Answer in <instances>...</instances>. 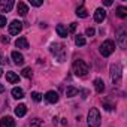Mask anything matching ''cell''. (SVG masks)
Wrapping results in <instances>:
<instances>
[{"label": "cell", "instance_id": "ac0fdd59", "mask_svg": "<svg viewBox=\"0 0 127 127\" xmlns=\"http://www.w3.org/2000/svg\"><path fill=\"white\" fill-rule=\"evenodd\" d=\"M12 97H14V99H23V97H24V90L20 88V87H15V88L12 90Z\"/></svg>", "mask_w": 127, "mask_h": 127}, {"label": "cell", "instance_id": "e0dca14e", "mask_svg": "<svg viewBox=\"0 0 127 127\" xmlns=\"http://www.w3.org/2000/svg\"><path fill=\"white\" fill-rule=\"evenodd\" d=\"M26 114H27V106H26V105L21 103V105H18V106L15 108V115H17V117H24Z\"/></svg>", "mask_w": 127, "mask_h": 127}, {"label": "cell", "instance_id": "f1b7e54d", "mask_svg": "<svg viewBox=\"0 0 127 127\" xmlns=\"http://www.w3.org/2000/svg\"><path fill=\"white\" fill-rule=\"evenodd\" d=\"M5 26H6V17L0 15V29H2V27H5Z\"/></svg>", "mask_w": 127, "mask_h": 127}, {"label": "cell", "instance_id": "7a4b0ae2", "mask_svg": "<svg viewBox=\"0 0 127 127\" xmlns=\"http://www.w3.org/2000/svg\"><path fill=\"white\" fill-rule=\"evenodd\" d=\"M88 64L84 61V60H75L73 63V72L76 76H85L88 73Z\"/></svg>", "mask_w": 127, "mask_h": 127}, {"label": "cell", "instance_id": "2e32d148", "mask_svg": "<svg viewBox=\"0 0 127 127\" xmlns=\"http://www.w3.org/2000/svg\"><path fill=\"white\" fill-rule=\"evenodd\" d=\"M94 87H96V91L97 93H103L105 91V82H103V79L96 78L94 79Z\"/></svg>", "mask_w": 127, "mask_h": 127}, {"label": "cell", "instance_id": "4fadbf2b", "mask_svg": "<svg viewBox=\"0 0 127 127\" xmlns=\"http://www.w3.org/2000/svg\"><path fill=\"white\" fill-rule=\"evenodd\" d=\"M55 32H57L58 36H61V37H67V34H69V32H67V29L64 27V24H57Z\"/></svg>", "mask_w": 127, "mask_h": 127}, {"label": "cell", "instance_id": "ffe728a7", "mask_svg": "<svg viewBox=\"0 0 127 127\" xmlns=\"http://www.w3.org/2000/svg\"><path fill=\"white\" fill-rule=\"evenodd\" d=\"M76 15L79 18H87L88 17V12H87V9L84 6H79V8H76Z\"/></svg>", "mask_w": 127, "mask_h": 127}, {"label": "cell", "instance_id": "f546056e", "mask_svg": "<svg viewBox=\"0 0 127 127\" xmlns=\"http://www.w3.org/2000/svg\"><path fill=\"white\" fill-rule=\"evenodd\" d=\"M0 40H2L3 43H9V37L8 36H2V37H0Z\"/></svg>", "mask_w": 127, "mask_h": 127}, {"label": "cell", "instance_id": "d4e9b609", "mask_svg": "<svg viewBox=\"0 0 127 127\" xmlns=\"http://www.w3.org/2000/svg\"><path fill=\"white\" fill-rule=\"evenodd\" d=\"M32 99H33L34 102H40V100H42V94L37 93V91H33V93H32Z\"/></svg>", "mask_w": 127, "mask_h": 127}, {"label": "cell", "instance_id": "9c48e42d", "mask_svg": "<svg viewBox=\"0 0 127 127\" xmlns=\"http://www.w3.org/2000/svg\"><path fill=\"white\" fill-rule=\"evenodd\" d=\"M105 18H106V11L102 9V8L96 9V12H94V20H96V23H103Z\"/></svg>", "mask_w": 127, "mask_h": 127}, {"label": "cell", "instance_id": "30bf717a", "mask_svg": "<svg viewBox=\"0 0 127 127\" xmlns=\"http://www.w3.org/2000/svg\"><path fill=\"white\" fill-rule=\"evenodd\" d=\"M15 46L20 49H29V40L26 37H18L15 40Z\"/></svg>", "mask_w": 127, "mask_h": 127}, {"label": "cell", "instance_id": "9a60e30c", "mask_svg": "<svg viewBox=\"0 0 127 127\" xmlns=\"http://www.w3.org/2000/svg\"><path fill=\"white\" fill-rule=\"evenodd\" d=\"M6 81H8L9 84H17V82L20 81V76H18L17 73H14V72H8V73H6Z\"/></svg>", "mask_w": 127, "mask_h": 127}, {"label": "cell", "instance_id": "836d02e7", "mask_svg": "<svg viewBox=\"0 0 127 127\" xmlns=\"http://www.w3.org/2000/svg\"><path fill=\"white\" fill-rule=\"evenodd\" d=\"M2 75H3V70H2V69H0V76H2Z\"/></svg>", "mask_w": 127, "mask_h": 127}, {"label": "cell", "instance_id": "5b68a950", "mask_svg": "<svg viewBox=\"0 0 127 127\" xmlns=\"http://www.w3.org/2000/svg\"><path fill=\"white\" fill-rule=\"evenodd\" d=\"M121 76H123V69L120 64H112L111 66V79L114 84H120L121 81Z\"/></svg>", "mask_w": 127, "mask_h": 127}, {"label": "cell", "instance_id": "4dcf8cb0", "mask_svg": "<svg viewBox=\"0 0 127 127\" xmlns=\"http://www.w3.org/2000/svg\"><path fill=\"white\" fill-rule=\"evenodd\" d=\"M75 30H76V23H72V24H70V29H69L67 32H75Z\"/></svg>", "mask_w": 127, "mask_h": 127}, {"label": "cell", "instance_id": "7c38bea8", "mask_svg": "<svg viewBox=\"0 0 127 127\" xmlns=\"http://www.w3.org/2000/svg\"><path fill=\"white\" fill-rule=\"evenodd\" d=\"M12 60H14V63H15V64H23V63H24V55L23 54H20L18 51H14L12 52Z\"/></svg>", "mask_w": 127, "mask_h": 127}, {"label": "cell", "instance_id": "8fae6325", "mask_svg": "<svg viewBox=\"0 0 127 127\" xmlns=\"http://www.w3.org/2000/svg\"><path fill=\"white\" fill-rule=\"evenodd\" d=\"M14 8V2L8 0V2H2L0 3V12H11V9Z\"/></svg>", "mask_w": 127, "mask_h": 127}, {"label": "cell", "instance_id": "4316f807", "mask_svg": "<svg viewBox=\"0 0 127 127\" xmlns=\"http://www.w3.org/2000/svg\"><path fill=\"white\" fill-rule=\"evenodd\" d=\"M30 5L37 8V6H42V5H43V2H42V0H30Z\"/></svg>", "mask_w": 127, "mask_h": 127}, {"label": "cell", "instance_id": "d6a6232c", "mask_svg": "<svg viewBox=\"0 0 127 127\" xmlns=\"http://www.w3.org/2000/svg\"><path fill=\"white\" fill-rule=\"evenodd\" d=\"M3 91H5V87H3L2 84H0V93H3Z\"/></svg>", "mask_w": 127, "mask_h": 127}, {"label": "cell", "instance_id": "603a6c76", "mask_svg": "<svg viewBox=\"0 0 127 127\" xmlns=\"http://www.w3.org/2000/svg\"><path fill=\"white\" fill-rule=\"evenodd\" d=\"M118 42L121 45V48H126V32H121L118 36Z\"/></svg>", "mask_w": 127, "mask_h": 127}, {"label": "cell", "instance_id": "277c9868", "mask_svg": "<svg viewBox=\"0 0 127 127\" xmlns=\"http://www.w3.org/2000/svg\"><path fill=\"white\" fill-rule=\"evenodd\" d=\"M49 51H51V54L58 57V61H64V46L61 43H51Z\"/></svg>", "mask_w": 127, "mask_h": 127}, {"label": "cell", "instance_id": "83f0119b", "mask_svg": "<svg viewBox=\"0 0 127 127\" xmlns=\"http://www.w3.org/2000/svg\"><path fill=\"white\" fill-rule=\"evenodd\" d=\"M94 33H96V30H94L93 27H88V29L85 30V34H87V36H94Z\"/></svg>", "mask_w": 127, "mask_h": 127}, {"label": "cell", "instance_id": "484cf974", "mask_svg": "<svg viewBox=\"0 0 127 127\" xmlns=\"http://www.w3.org/2000/svg\"><path fill=\"white\" fill-rule=\"evenodd\" d=\"M40 124H42V120H40V118H34V120L30 123V126H32V127H39Z\"/></svg>", "mask_w": 127, "mask_h": 127}, {"label": "cell", "instance_id": "44dd1931", "mask_svg": "<svg viewBox=\"0 0 127 127\" xmlns=\"http://www.w3.org/2000/svg\"><path fill=\"white\" fill-rule=\"evenodd\" d=\"M117 15H118L120 18H126V17H127V9H126L124 6H118V8H117Z\"/></svg>", "mask_w": 127, "mask_h": 127}, {"label": "cell", "instance_id": "cb8c5ba5", "mask_svg": "<svg viewBox=\"0 0 127 127\" xmlns=\"http://www.w3.org/2000/svg\"><path fill=\"white\" fill-rule=\"evenodd\" d=\"M21 75H23L24 78H32V76H33V72H32L30 67H24L23 72H21Z\"/></svg>", "mask_w": 127, "mask_h": 127}, {"label": "cell", "instance_id": "7402d4cb", "mask_svg": "<svg viewBox=\"0 0 127 127\" xmlns=\"http://www.w3.org/2000/svg\"><path fill=\"white\" fill-rule=\"evenodd\" d=\"M85 42H87V40H85V37H84V36H81V34H78V36L75 37V43H76L78 46H84V45H85Z\"/></svg>", "mask_w": 127, "mask_h": 127}, {"label": "cell", "instance_id": "1f68e13d", "mask_svg": "<svg viewBox=\"0 0 127 127\" xmlns=\"http://www.w3.org/2000/svg\"><path fill=\"white\" fill-rule=\"evenodd\" d=\"M103 3H105V6H111L112 5V0H105Z\"/></svg>", "mask_w": 127, "mask_h": 127}, {"label": "cell", "instance_id": "52a82bcc", "mask_svg": "<svg viewBox=\"0 0 127 127\" xmlns=\"http://www.w3.org/2000/svg\"><path fill=\"white\" fill-rule=\"evenodd\" d=\"M43 97H45V100L49 102V103H57V102H58V93H57V91H52V90L46 91V94H45Z\"/></svg>", "mask_w": 127, "mask_h": 127}, {"label": "cell", "instance_id": "d6986e66", "mask_svg": "<svg viewBox=\"0 0 127 127\" xmlns=\"http://www.w3.org/2000/svg\"><path fill=\"white\" fill-rule=\"evenodd\" d=\"M78 94H79V90L78 88H75V87H67L66 88V96L67 97H75Z\"/></svg>", "mask_w": 127, "mask_h": 127}, {"label": "cell", "instance_id": "8992f818", "mask_svg": "<svg viewBox=\"0 0 127 127\" xmlns=\"http://www.w3.org/2000/svg\"><path fill=\"white\" fill-rule=\"evenodd\" d=\"M23 30V23L18 21V20H14L11 24H9V34L15 36V34H20V32Z\"/></svg>", "mask_w": 127, "mask_h": 127}, {"label": "cell", "instance_id": "ba28073f", "mask_svg": "<svg viewBox=\"0 0 127 127\" xmlns=\"http://www.w3.org/2000/svg\"><path fill=\"white\" fill-rule=\"evenodd\" d=\"M0 127H15V120L12 117H3L0 120Z\"/></svg>", "mask_w": 127, "mask_h": 127}, {"label": "cell", "instance_id": "6da1fadb", "mask_svg": "<svg viewBox=\"0 0 127 127\" xmlns=\"http://www.w3.org/2000/svg\"><path fill=\"white\" fill-rule=\"evenodd\" d=\"M87 123H88V127H99L100 126V112L96 108H91L88 111Z\"/></svg>", "mask_w": 127, "mask_h": 127}, {"label": "cell", "instance_id": "5bb4252c", "mask_svg": "<svg viewBox=\"0 0 127 127\" xmlns=\"http://www.w3.org/2000/svg\"><path fill=\"white\" fill-rule=\"evenodd\" d=\"M17 9H18V14H20L21 17H26L27 12H29V8H27V5H26L24 2H20V3L17 5Z\"/></svg>", "mask_w": 127, "mask_h": 127}, {"label": "cell", "instance_id": "3957f363", "mask_svg": "<svg viewBox=\"0 0 127 127\" xmlns=\"http://www.w3.org/2000/svg\"><path fill=\"white\" fill-rule=\"evenodd\" d=\"M100 54L103 57H109L114 51H115V42L114 40H105L102 45H100Z\"/></svg>", "mask_w": 127, "mask_h": 127}]
</instances>
